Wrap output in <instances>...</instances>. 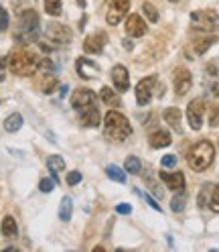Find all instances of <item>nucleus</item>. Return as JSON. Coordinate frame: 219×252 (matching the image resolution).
<instances>
[{
  "instance_id": "obj_5",
  "label": "nucleus",
  "mask_w": 219,
  "mask_h": 252,
  "mask_svg": "<svg viewBox=\"0 0 219 252\" xmlns=\"http://www.w3.org/2000/svg\"><path fill=\"white\" fill-rule=\"evenodd\" d=\"M191 23L199 31H215L219 29V14L211 8L207 10H195L191 14Z\"/></svg>"
},
{
  "instance_id": "obj_24",
  "label": "nucleus",
  "mask_w": 219,
  "mask_h": 252,
  "mask_svg": "<svg viewBox=\"0 0 219 252\" xmlns=\"http://www.w3.org/2000/svg\"><path fill=\"white\" fill-rule=\"evenodd\" d=\"M47 167H49V171L53 173V175H57V173H61V171L65 169V161L61 159L59 155H53V157L47 159Z\"/></svg>"
},
{
  "instance_id": "obj_14",
  "label": "nucleus",
  "mask_w": 219,
  "mask_h": 252,
  "mask_svg": "<svg viewBox=\"0 0 219 252\" xmlns=\"http://www.w3.org/2000/svg\"><path fill=\"white\" fill-rule=\"evenodd\" d=\"M104 43H106V35L104 33H96V35H89L83 43V51L91 53V55H100L104 51Z\"/></svg>"
},
{
  "instance_id": "obj_35",
  "label": "nucleus",
  "mask_w": 219,
  "mask_h": 252,
  "mask_svg": "<svg viewBox=\"0 0 219 252\" xmlns=\"http://www.w3.org/2000/svg\"><path fill=\"white\" fill-rule=\"evenodd\" d=\"M80 181H82V173L80 171H71L69 175H67V183L69 185H77Z\"/></svg>"
},
{
  "instance_id": "obj_6",
  "label": "nucleus",
  "mask_w": 219,
  "mask_h": 252,
  "mask_svg": "<svg viewBox=\"0 0 219 252\" xmlns=\"http://www.w3.org/2000/svg\"><path fill=\"white\" fill-rule=\"evenodd\" d=\"M45 37L49 41H53V43H57V45H67V43H71L73 35H71L69 27L59 25V23H49L45 29Z\"/></svg>"
},
{
  "instance_id": "obj_8",
  "label": "nucleus",
  "mask_w": 219,
  "mask_h": 252,
  "mask_svg": "<svg viewBox=\"0 0 219 252\" xmlns=\"http://www.w3.org/2000/svg\"><path fill=\"white\" fill-rule=\"evenodd\" d=\"M96 104V94H93L91 90L87 88H80V90H75L73 92V96H71V106L77 110V112H82V110L89 108Z\"/></svg>"
},
{
  "instance_id": "obj_39",
  "label": "nucleus",
  "mask_w": 219,
  "mask_h": 252,
  "mask_svg": "<svg viewBox=\"0 0 219 252\" xmlns=\"http://www.w3.org/2000/svg\"><path fill=\"white\" fill-rule=\"evenodd\" d=\"M177 165V157L175 155H164L163 157V167H175Z\"/></svg>"
},
{
  "instance_id": "obj_30",
  "label": "nucleus",
  "mask_w": 219,
  "mask_h": 252,
  "mask_svg": "<svg viewBox=\"0 0 219 252\" xmlns=\"http://www.w3.org/2000/svg\"><path fill=\"white\" fill-rule=\"evenodd\" d=\"M124 169H126L128 173H140V161L136 159V157H128L126 159V163H124Z\"/></svg>"
},
{
  "instance_id": "obj_38",
  "label": "nucleus",
  "mask_w": 219,
  "mask_h": 252,
  "mask_svg": "<svg viewBox=\"0 0 219 252\" xmlns=\"http://www.w3.org/2000/svg\"><path fill=\"white\" fill-rule=\"evenodd\" d=\"M8 27V12L0 6V31H4Z\"/></svg>"
},
{
  "instance_id": "obj_13",
  "label": "nucleus",
  "mask_w": 219,
  "mask_h": 252,
  "mask_svg": "<svg viewBox=\"0 0 219 252\" xmlns=\"http://www.w3.org/2000/svg\"><path fill=\"white\" fill-rule=\"evenodd\" d=\"M75 67H77V73H80L83 80H91V77H96V75L100 73V67H98L91 59H85V57H80V59H77Z\"/></svg>"
},
{
  "instance_id": "obj_37",
  "label": "nucleus",
  "mask_w": 219,
  "mask_h": 252,
  "mask_svg": "<svg viewBox=\"0 0 219 252\" xmlns=\"http://www.w3.org/2000/svg\"><path fill=\"white\" fill-rule=\"evenodd\" d=\"M6 69H8V59L6 57H0V82H4Z\"/></svg>"
},
{
  "instance_id": "obj_22",
  "label": "nucleus",
  "mask_w": 219,
  "mask_h": 252,
  "mask_svg": "<svg viewBox=\"0 0 219 252\" xmlns=\"http://www.w3.org/2000/svg\"><path fill=\"white\" fill-rule=\"evenodd\" d=\"M17 232H19V228H17V222H14V218H12V216H6V218L2 220V234L6 236V238H14V236H17Z\"/></svg>"
},
{
  "instance_id": "obj_20",
  "label": "nucleus",
  "mask_w": 219,
  "mask_h": 252,
  "mask_svg": "<svg viewBox=\"0 0 219 252\" xmlns=\"http://www.w3.org/2000/svg\"><path fill=\"white\" fill-rule=\"evenodd\" d=\"M21 126H23V116L21 114H10L6 120H4V130L6 132H17V130H21Z\"/></svg>"
},
{
  "instance_id": "obj_3",
  "label": "nucleus",
  "mask_w": 219,
  "mask_h": 252,
  "mask_svg": "<svg viewBox=\"0 0 219 252\" xmlns=\"http://www.w3.org/2000/svg\"><path fill=\"white\" fill-rule=\"evenodd\" d=\"M213 157H215V149L209 140H199V143L189 151L187 155V163L193 171H205L211 163H213Z\"/></svg>"
},
{
  "instance_id": "obj_15",
  "label": "nucleus",
  "mask_w": 219,
  "mask_h": 252,
  "mask_svg": "<svg viewBox=\"0 0 219 252\" xmlns=\"http://www.w3.org/2000/svg\"><path fill=\"white\" fill-rule=\"evenodd\" d=\"M126 31L132 37H142L146 33V23L140 19V14H130L126 21Z\"/></svg>"
},
{
  "instance_id": "obj_40",
  "label": "nucleus",
  "mask_w": 219,
  "mask_h": 252,
  "mask_svg": "<svg viewBox=\"0 0 219 252\" xmlns=\"http://www.w3.org/2000/svg\"><path fill=\"white\" fill-rule=\"evenodd\" d=\"M116 210H118V214H124V216H128V214L132 212V208L128 206V203H120V206H118Z\"/></svg>"
},
{
  "instance_id": "obj_12",
  "label": "nucleus",
  "mask_w": 219,
  "mask_h": 252,
  "mask_svg": "<svg viewBox=\"0 0 219 252\" xmlns=\"http://www.w3.org/2000/svg\"><path fill=\"white\" fill-rule=\"evenodd\" d=\"M112 82L116 86L118 92H126L130 88V75H128V69L124 65H116L112 69Z\"/></svg>"
},
{
  "instance_id": "obj_11",
  "label": "nucleus",
  "mask_w": 219,
  "mask_h": 252,
  "mask_svg": "<svg viewBox=\"0 0 219 252\" xmlns=\"http://www.w3.org/2000/svg\"><path fill=\"white\" fill-rule=\"evenodd\" d=\"M191 84H193L191 73L187 69H183V67H179L175 71V92L179 94V96H185V94L191 90Z\"/></svg>"
},
{
  "instance_id": "obj_10",
  "label": "nucleus",
  "mask_w": 219,
  "mask_h": 252,
  "mask_svg": "<svg viewBox=\"0 0 219 252\" xmlns=\"http://www.w3.org/2000/svg\"><path fill=\"white\" fill-rule=\"evenodd\" d=\"M154 86H156V77H144V80H140V84L136 86V100L140 106H146L150 102Z\"/></svg>"
},
{
  "instance_id": "obj_23",
  "label": "nucleus",
  "mask_w": 219,
  "mask_h": 252,
  "mask_svg": "<svg viewBox=\"0 0 219 252\" xmlns=\"http://www.w3.org/2000/svg\"><path fill=\"white\" fill-rule=\"evenodd\" d=\"M71 212H73L71 197H63V199H61V208H59V218L63 220V222H69V220H71Z\"/></svg>"
},
{
  "instance_id": "obj_26",
  "label": "nucleus",
  "mask_w": 219,
  "mask_h": 252,
  "mask_svg": "<svg viewBox=\"0 0 219 252\" xmlns=\"http://www.w3.org/2000/svg\"><path fill=\"white\" fill-rule=\"evenodd\" d=\"M45 10L51 17H59L61 14V0H45Z\"/></svg>"
},
{
  "instance_id": "obj_31",
  "label": "nucleus",
  "mask_w": 219,
  "mask_h": 252,
  "mask_svg": "<svg viewBox=\"0 0 219 252\" xmlns=\"http://www.w3.org/2000/svg\"><path fill=\"white\" fill-rule=\"evenodd\" d=\"M142 10H144V14H146V19H148L150 23H156V21H159V12H156V8H154V6L150 4V2H144Z\"/></svg>"
},
{
  "instance_id": "obj_44",
  "label": "nucleus",
  "mask_w": 219,
  "mask_h": 252,
  "mask_svg": "<svg viewBox=\"0 0 219 252\" xmlns=\"http://www.w3.org/2000/svg\"><path fill=\"white\" fill-rule=\"evenodd\" d=\"M170 2H179V0H170Z\"/></svg>"
},
{
  "instance_id": "obj_17",
  "label": "nucleus",
  "mask_w": 219,
  "mask_h": 252,
  "mask_svg": "<svg viewBox=\"0 0 219 252\" xmlns=\"http://www.w3.org/2000/svg\"><path fill=\"white\" fill-rule=\"evenodd\" d=\"M80 116H82V124L87 126V128H96V126L100 124V112H98L96 106H89V108L82 110Z\"/></svg>"
},
{
  "instance_id": "obj_1",
  "label": "nucleus",
  "mask_w": 219,
  "mask_h": 252,
  "mask_svg": "<svg viewBox=\"0 0 219 252\" xmlns=\"http://www.w3.org/2000/svg\"><path fill=\"white\" fill-rule=\"evenodd\" d=\"M39 63L41 59L28 49H19L14 51L10 57H8V67L14 75H21V77H27V75H33L37 69H39Z\"/></svg>"
},
{
  "instance_id": "obj_34",
  "label": "nucleus",
  "mask_w": 219,
  "mask_h": 252,
  "mask_svg": "<svg viewBox=\"0 0 219 252\" xmlns=\"http://www.w3.org/2000/svg\"><path fill=\"white\" fill-rule=\"evenodd\" d=\"M53 185H55V181H51V179H41V183H39V187H41L43 193L53 191Z\"/></svg>"
},
{
  "instance_id": "obj_43",
  "label": "nucleus",
  "mask_w": 219,
  "mask_h": 252,
  "mask_svg": "<svg viewBox=\"0 0 219 252\" xmlns=\"http://www.w3.org/2000/svg\"><path fill=\"white\" fill-rule=\"evenodd\" d=\"M213 94H215V96H219V86H213Z\"/></svg>"
},
{
  "instance_id": "obj_21",
  "label": "nucleus",
  "mask_w": 219,
  "mask_h": 252,
  "mask_svg": "<svg viewBox=\"0 0 219 252\" xmlns=\"http://www.w3.org/2000/svg\"><path fill=\"white\" fill-rule=\"evenodd\" d=\"M100 98L108 104V106H112V108H116V106H120V98H118V92H114V90H110V88H102V92H100Z\"/></svg>"
},
{
  "instance_id": "obj_36",
  "label": "nucleus",
  "mask_w": 219,
  "mask_h": 252,
  "mask_svg": "<svg viewBox=\"0 0 219 252\" xmlns=\"http://www.w3.org/2000/svg\"><path fill=\"white\" fill-rule=\"evenodd\" d=\"M209 124H211V126H219V106H213V108H211Z\"/></svg>"
},
{
  "instance_id": "obj_32",
  "label": "nucleus",
  "mask_w": 219,
  "mask_h": 252,
  "mask_svg": "<svg viewBox=\"0 0 219 252\" xmlns=\"http://www.w3.org/2000/svg\"><path fill=\"white\" fill-rule=\"evenodd\" d=\"M209 208L213 212H219V183L213 187V191H211V199H209Z\"/></svg>"
},
{
  "instance_id": "obj_9",
  "label": "nucleus",
  "mask_w": 219,
  "mask_h": 252,
  "mask_svg": "<svg viewBox=\"0 0 219 252\" xmlns=\"http://www.w3.org/2000/svg\"><path fill=\"white\" fill-rule=\"evenodd\" d=\"M203 112H205V102L201 98L193 100L187 108V118H189V124L193 130H199L201 128V122H203Z\"/></svg>"
},
{
  "instance_id": "obj_4",
  "label": "nucleus",
  "mask_w": 219,
  "mask_h": 252,
  "mask_svg": "<svg viewBox=\"0 0 219 252\" xmlns=\"http://www.w3.org/2000/svg\"><path fill=\"white\" fill-rule=\"evenodd\" d=\"M39 33V14L35 10H25L21 17H19V33H17V39H23V41H30L35 39Z\"/></svg>"
},
{
  "instance_id": "obj_7",
  "label": "nucleus",
  "mask_w": 219,
  "mask_h": 252,
  "mask_svg": "<svg viewBox=\"0 0 219 252\" xmlns=\"http://www.w3.org/2000/svg\"><path fill=\"white\" fill-rule=\"evenodd\" d=\"M130 10V0H108V25H118Z\"/></svg>"
},
{
  "instance_id": "obj_41",
  "label": "nucleus",
  "mask_w": 219,
  "mask_h": 252,
  "mask_svg": "<svg viewBox=\"0 0 219 252\" xmlns=\"http://www.w3.org/2000/svg\"><path fill=\"white\" fill-rule=\"evenodd\" d=\"M144 199H146V201H148V203H150V206H152V208H154V210H156V212H161V206H156V201H154V199H152V197H148V195H144Z\"/></svg>"
},
{
  "instance_id": "obj_19",
  "label": "nucleus",
  "mask_w": 219,
  "mask_h": 252,
  "mask_svg": "<svg viewBox=\"0 0 219 252\" xmlns=\"http://www.w3.org/2000/svg\"><path fill=\"white\" fill-rule=\"evenodd\" d=\"M170 145V134L164 132V130H156L150 134V147L154 149H164Z\"/></svg>"
},
{
  "instance_id": "obj_42",
  "label": "nucleus",
  "mask_w": 219,
  "mask_h": 252,
  "mask_svg": "<svg viewBox=\"0 0 219 252\" xmlns=\"http://www.w3.org/2000/svg\"><path fill=\"white\" fill-rule=\"evenodd\" d=\"M207 71H209V73H211V75H215V73H217V69H215V67H213V65H209V67H207Z\"/></svg>"
},
{
  "instance_id": "obj_18",
  "label": "nucleus",
  "mask_w": 219,
  "mask_h": 252,
  "mask_svg": "<svg viewBox=\"0 0 219 252\" xmlns=\"http://www.w3.org/2000/svg\"><path fill=\"white\" fill-rule=\"evenodd\" d=\"M164 120L168 126H173L177 132H183L181 128V110L179 108H166L164 110Z\"/></svg>"
},
{
  "instance_id": "obj_16",
  "label": "nucleus",
  "mask_w": 219,
  "mask_h": 252,
  "mask_svg": "<svg viewBox=\"0 0 219 252\" xmlns=\"http://www.w3.org/2000/svg\"><path fill=\"white\" fill-rule=\"evenodd\" d=\"M161 179L170 187L175 189V191H183L185 189V175L183 173H161Z\"/></svg>"
},
{
  "instance_id": "obj_2",
  "label": "nucleus",
  "mask_w": 219,
  "mask_h": 252,
  "mask_svg": "<svg viewBox=\"0 0 219 252\" xmlns=\"http://www.w3.org/2000/svg\"><path fill=\"white\" fill-rule=\"evenodd\" d=\"M104 132L110 140H126L130 134H132V126L130 122L124 118L120 112L112 110V112L106 114V124H104Z\"/></svg>"
},
{
  "instance_id": "obj_29",
  "label": "nucleus",
  "mask_w": 219,
  "mask_h": 252,
  "mask_svg": "<svg viewBox=\"0 0 219 252\" xmlns=\"http://www.w3.org/2000/svg\"><path fill=\"white\" fill-rule=\"evenodd\" d=\"M185 203H187V197H185L183 191H179V195H175L173 201H170V208H173V212H183Z\"/></svg>"
},
{
  "instance_id": "obj_33",
  "label": "nucleus",
  "mask_w": 219,
  "mask_h": 252,
  "mask_svg": "<svg viewBox=\"0 0 219 252\" xmlns=\"http://www.w3.org/2000/svg\"><path fill=\"white\" fill-rule=\"evenodd\" d=\"M211 185L207 183V185H203V189H201V195H199V206L201 208H205V203H207V195H209V191H211Z\"/></svg>"
},
{
  "instance_id": "obj_27",
  "label": "nucleus",
  "mask_w": 219,
  "mask_h": 252,
  "mask_svg": "<svg viewBox=\"0 0 219 252\" xmlns=\"http://www.w3.org/2000/svg\"><path fill=\"white\" fill-rule=\"evenodd\" d=\"M106 173H108V177L110 179H114V181H118V183H124L126 181V175L118 169V167H114V165H110L108 169H106Z\"/></svg>"
},
{
  "instance_id": "obj_25",
  "label": "nucleus",
  "mask_w": 219,
  "mask_h": 252,
  "mask_svg": "<svg viewBox=\"0 0 219 252\" xmlns=\"http://www.w3.org/2000/svg\"><path fill=\"white\" fill-rule=\"evenodd\" d=\"M215 41H217L215 37H205V39H199V41L195 43V51H197L199 55H203V53H205V51L209 49V47H211Z\"/></svg>"
},
{
  "instance_id": "obj_28",
  "label": "nucleus",
  "mask_w": 219,
  "mask_h": 252,
  "mask_svg": "<svg viewBox=\"0 0 219 252\" xmlns=\"http://www.w3.org/2000/svg\"><path fill=\"white\" fill-rule=\"evenodd\" d=\"M57 88V77L55 75H45L43 80V94H53Z\"/></svg>"
}]
</instances>
